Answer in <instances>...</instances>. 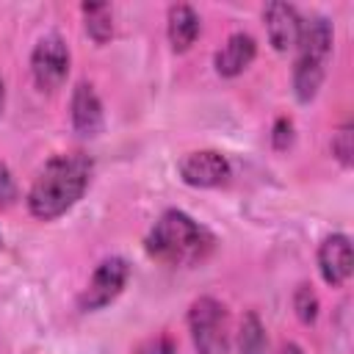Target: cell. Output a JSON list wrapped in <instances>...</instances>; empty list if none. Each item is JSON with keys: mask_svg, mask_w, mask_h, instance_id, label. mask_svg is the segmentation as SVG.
<instances>
[{"mask_svg": "<svg viewBox=\"0 0 354 354\" xmlns=\"http://www.w3.org/2000/svg\"><path fill=\"white\" fill-rule=\"evenodd\" d=\"M94 174V160L86 152H61L50 158L28 191V210L39 221L61 218L66 210H72Z\"/></svg>", "mask_w": 354, "mask_h": 354, "instance_id": "cell-1", "label": "cell"}, {"mask_svg": "<svg viewBox=\"0 0 354 354\" xmlns=\"http://www.w3.org/2000/svg\"><path fill=\"white\" fill-rule=\"evenodd\" d=\"M144 249L152 260L166 266H199L216 249V238L196 218L171 207L152 224L144 238Z\"/></svg>", "mask_w": 354, "mask_h": 354, "instance_id": "cell-2", "label": "cell"}, {"mask_svg": "<svg viewBox=\"0 0 354 354\" xmlns=\"http://www.w3.org/2000/svg\"><path fill=\"white\" fill-rule=\"evenodd\" d=\"M188 329L199 354H232L227 335V310L213 296H199L188 307Z\"/></svg>", "mask_w": 354, "mask_h": 354, "instance_id": "cell-3", "label": "cell"}, {"mask_svg": "<svg viewBox=\"0 0 354 354\" xmlns=\"http://www.w3.org/2000/svg\"><path fill=\"white\" fill-rule=\"evenodd\" d=\"M127 279H130V266H127V260H124V257H105V260L94 268L91 279H88L86 288H83V293L77 296V307H80L83 313H94V310L108 307V304L124 290Z\"/></svg>", "mask_w": 354, "mask_h": 354, "instance_id": "cell-4", "label": "cell"}, {"mask_svg": "<svg viewBox=\"0 0 354 354\" xmlns=\"http://www.w3.org/2000/svg\"><path fill=\"white\" fill-rule=\"evenodd\" d=\"M69 47L66 41L58 36V33H50V36H41L30 53V75H33V83L41 88V91H55L64 86L66 75H69Z\"/></svg>", "mask_w": 354, "mask_h": 354, "instance_id": "cell-5", "label": "cell"}, {"mask_svg": "<svg viewBox=\"0 0 354 354\" xmlns=\"http://www.w3.org/2000/svg\"><path fill=\"white\" fill-rule=\"evenodd\" d=\"M180 180L191 188H216L230 180V160L218 149H194L177 163Z\"/></svg>", "mask_w": 354, "mask_h": 354, "instance_id": "cell-6", "label": "cell"}, {"mask_svg": "<svg viewBox=\"0 0 354 354\" xmlns=\"http://www.w3.org/2000/svg\"><path fill=\"white\" fill-rule=\"evenodd\" d=\"M318 271L321 279L332 288H340L348 282L354 271V254H351V241L343 232H332L321 241L318 246Z\"/></svg>", "mask_w": 354, "mask_h": 354, "instance_id": "cell-7", "label": "cell"}, {"mask_svg": "<svg viewBox=\"0 0 354 354\" xmlns=\"http://www.w3.org/2000/svg\"><path fill=\"white\" fill-rule=\"evenodd\" d=\"M263 19H266V33L268 41L277 53H288L296 47L299 41V28H301V17L290 3L282 0H271L263 8Z\"/></svg>", "mask_w": 354, "mask_h": 354, "instance_id": "cell-8", "label": "cell"}, {"mask_svg": "<svg viewBox=\"0 0 354 354\" xmlns=\"http://www.w3.org/2000/svg\"><path fill=\"white\" fill-rule=\"evenodd\" d=\"M69 116H72V127L80 138H94V136L102 133L105 113H102V102H100L91 83L80 80L75 86L72 102H69Z\"/></svg>", "mask_w": 354, "mask_h": 354, "instance_id": "cell-9", "label": "cell"}, {"mask_svg": "<svg viewBox=\"0 0 354 354\" xmlns=\"http://www.w3.org/2000/svg\"><path fill=\"white\" fill-rule=\"evenodd\" d=\"M254 55H257V41L249 33L238 30L213 55V66H216V72L221 77H238L243 69H249V64L254 61Z\"/></svg>", "mask_w": 354, "mask_h": 354, "instance_id": "cell-10", "label": "cell"}, {"mask_svg": "<svg viewBox=\"0 0 354 354\" xmlns=\"http://www.w3.org/2000/svg\"><path fill=\"white\" fill-rule=\"evenodd\" d=\"M332 41H335V30H332V22L326 17L313 14V17L301 19L299 41H296L301 58H313V61L326 64L329 53H332Z\"/></svg>", "mask_w": 354, "mask_h": 354, "instance_id": "cell-11", "label": "cell"}, {"mask_svg": "<svg viewBox=\"0 0 354 354\" xmlns=\"http://www.w3.org/2000/svg\"><path fill=\"white\" fill-rule=\"evenodd\" d=\"M202 30V22H199V14L188 6V3H174L169 8V17H166V33H169V44L174 53H185L191 50V44L196 41Z\"/></svg>", "mask_w": 354, "mask_h": 354, "instance_id": "cell-12", "label": "cell"}, {"mask_svg": "<svg viewBox=\"0 0 354 354\" xmlns=\"http://www.w3.org/2000/svg\"><path fill=\"white\" fill-rule=\"evenodd\" d=\"M324 75H326V64L296 55V64H293V94H296V100L299 102H313L321 83H324Z\"/></svg>", "mask_w": 354, "mask_h": 354, "instance_id": "cell-13", "label": "cell"}, {"mask_svg": "<svg viewBox=\"0 0 354 354\" xmlns=\"http://www.w3.org/2000/svg\"><path fill=\"white\" fill-rule=\"evenodd\" d=\"M80 11L86 19V33L97 44H105L113 36V8L108 3H83Z\"/></svg>", "mask_w": 354, "mask_h": 354, "instance_id": "cell-14", "label": "cell"}, {"mask_svg": "<svg viewBox=\"0 0 354 354\" xmlns=\"http://www.w3.org/2000/svg\"><path fill=\"white\" fill-rule=\"evenodd\" d=\"M238 351L241 354H268L266 326L257 313H246L238 326Z\"/></svg>", "mask_w": 354, "mask_h": 354, "instance_id": "cell-15", "label": "cell"}, {"mask_svg": "<svg viewBox=\"0 0 354 354\" xmlns=\"http://www.w3.org/2000/svg\"><path fill=\"white\" fill-rule=\"evenodd\" d=\"M332 155L337 158V163L343 169H348L354 163V127H351V122H343L332 133Z\"/></svg>", "mask_w": 354, "mask_h": 354, "instance_id": "cell-16", "label": "cell"}, {"mask_svg": "<svg viewBox=\"0 0 354 354\" xmlns=\"http://www.w3.org/2000/svg\"><path fill=\"white\" fill-rule=\"evenodd\" d=\"M293 313L301 324H313L318 318V296L313 290V285H299L293 290Z\"/></svg>", "mask_w": 354, "mask_h": 354, "instance_id": "cell-17", "label": "cell"}, {"mask_svg": "<svg viewBox=\"0 0 354 354\" xmlns=\"http://www.w3.org/2000/svg\"><path fill=\"white\" fill-rule=\"evenodd\" d=\"M271 144L279 152H285L293 144V119L290 116H277V122L271 127Z\"/></svg>", "mask_w": 354, "mask_h": 354, "instance_id": "cell-18", "label": "cell"}, {"mask_svg": "<svg viewBox=\"0 0 354 354\" xmlns=\"http://www.w3.org/2000/svg\"><path fill=\"white\" fill-rule=\"evenodd\" d=\"M17 196H19V191H17L14 174H11V169L0 160V210L11 207V205L17 202Z\"/></svg>", "mask_w": 354, "mask_h": 354, "instance_id": "cell-19", "label": "cell"}, {"mask_svg": "<svg viewBox=\"0 0 354 354\" xmlns=\"http://www.w3.org/2000/svg\"><path fill=\"white\" fill-rule=\"evenodd\" d=\"M133 354H177V346L169 335H158V337L144 340Z\"/></svg>", "mask_w": 354, "mask_h": 354, "instance_id": "cell-20", "label": "cell"}, {"mask_svg": "<svg viewBox=\"0 0 354 354\" xmlns=\"http://www.w3.org/2000/svg\"><path fill=\"white\" fill-rule=\"evenodd\" d=\"M279 354H304V348H301L299 343H285V346L279 348Z\"/></svg>", "mask_w": 354, "mask_h": 354, "instance_id": "cell-21", "label": "cell"}, {"mask_svg": "<svg viewBox=\"0 0 354 354\" xmlns=\"http://www.w3.org/2000/svg\"><path fill=\"white\" fill-rule=\"evenodd\" d=\"M3 105H6V83L0 77V116H3Z\"/></svg>", "mask_w": 354, "mask_h": 354, "instance_id": "cell-22", "label": "cell"}, {"mask_svg": "<svg viewBox=\"0 0 354 354\" xmlns=\"http://www.w3.org/2000/svg\"><path fill=\"white\" fill-rule=\"evenodd\" d=\"M0 246H3V238H0Z\"/></svg>", "mask_w": 354, "mask_h": 354, "instance_id": "cell-23", "label": "cell"}]
</instances>
